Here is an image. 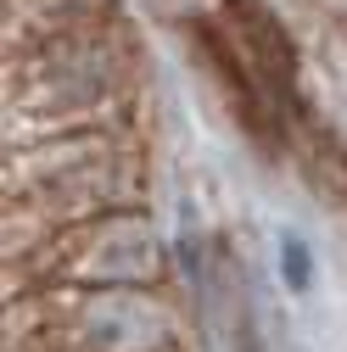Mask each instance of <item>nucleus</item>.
Returning <instances> with one entry per match:
<instances>
[{
  "mask_svg": "<svg viewBox=\"0 0 347 352\" xmlns=\"http://www.w3.org/2000/svg\"><path fill=\"white\" fill-rule=\"evenodd\" d=\"M286 280H291V291H308V252H302L297 235L286 241Z\"/></svg>",
  "mask_w": 347,
  "mask_h": 352,
  "instance_id": "obj_3",
  "label": "nucleus"
},
{
  "mask_svg": "<svg viewBox=\"0 0 347 352\" xmlns=\"http://www.w3.org/2000/svg\"><path fill=\"white\" fill-rule=\"evenodd\" d=\"M224 12H230V23H235V39H241L252 73L264 78L269 101H275L280 118L291 123V118L302 112V101H297V45H291V34L280 28V17L264 6V0H224Z\"/></svg>",
  "mask_w": 347,
  "mask_h": 352,
  "instance_id": "obj_1",
  "label": "nucleus"
},
{
  "mask_svg": "<svg viewBox=\"0 0 347 352\" xmlns=\"http://www.w3.org/2000/svg\"><path fill=\"white\" fill-rule=\"evenodd\" d=\"M286 135H291V151H297L302 173H308V185H314L319 196H330V201L347 207V146L330 135L325 123H314L308 112H297V118L286 123Z\"/></svg>",
  "mask_w": 347,
  "mask_h": 352,
  "instance_id": "obj_2",
  "label": "nucleus"
}]
</instances>
